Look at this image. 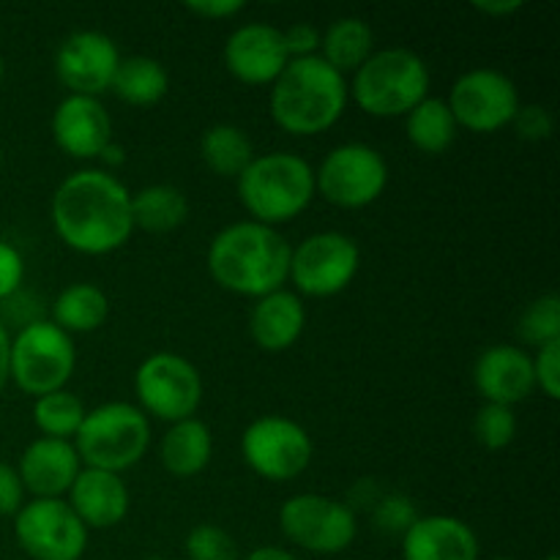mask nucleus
I'll list each match as a JSON object with an SVG mask.
<instances>
[{"label": "nucleus", "mask_w": 560, "mask_h": 560, "mask_svg": "<svg viewBox=\"0 0 560 560\" xmlns=\"http://www.w3.org/2000/svg\"><path fill=\"white\" fill-rule=\"evenodd\" d=\"M189 217V200L170 184H153L131 195V222L145 233H170Z\"/></svg>", "instance_id": "26"}, {"label": "nucleus", "mask_w": 560, "mask_h": 560, "mask_svg": "<svg viewBox=\"0 0 560 560\" xmlns=\"http://www.w3.org/2000/svg\"><path fill=\"white\" fill-rule=\"evenodd\" d=\"M211 430L206 427V421L195 419V416L170 424L162 438V465L167 468V474L178 476V479H189V476L206 470V465L211 463Z\"/></svg>", "instance_id": "23"}, {"label": "nucleus", "mask_w": 560, "mask_h": 560, "mask_svg": "<svg viewBox=\"0 0 560 560\" xmlns=\"http://www.w3.org/2000/svg\"><path fill=\"white\" fill-rule=\"evenodd\" d=\"M348 93L372 118H397L430 96V69L410 49H381L355 71Z\"/></svg>", "instance_id": "5"}, {"label": "nucleus", "mask_w": 560, "mask_h": 560, "mask_svg": "<svg viewBox=\"0 0 560 560\" xmlns=\"http://www.w3.org/2000/svg\"><path fill=\"white\" fill-rule=\"evenodd\" d=\"M290 63L282 31L268 22H249L224 44V66L246 85H273Z\"/></svg>", "instance_id": "16"}, {"label": "nucleus", "mask_w": 560, "mask_h": 560, "mask_svg": "<svg viewBox=\"0 0 560 560\" xmlns=\"http://www.w3.org/2000/svg\"><path fill=\"white\" fill-rule=\"evenodd\" d=\"M25 277V260L11 244L0 241V301L11 299Z\"/></svg>", "instance_id": "37"}, {"label": "nucleus", "mask_w": 560, "mask_h": 560, "mask_svg": "<svg viewBox=\"0 0 560 560\" xmlns=\"http://www.w3.org/2000/svg\"><path fill=\"white\" fill-rule=\"evenodd\" d=\"M419 520L413 503L402 495H388L377 503L375 509V525L381 530H388V534H402L410 528V525Z\"/></svg>", "instance_id": "34"}, {"label": "nucleus", "mask_w": 560, "mask_h": 560, "mask_svg": "<svg viewBox=\"0 0 560 560\" xmlns=\"http://www.w3.org/2000/svg\"><path fill=\"white\" fill-rule=\"evenodd\" d=\"M474 9L485 11V14H490V16H506V14H514V11L523 9V3H520V0H503V3H492V0H476Z\"/></svg>", "instance_id": "41"}, {"label": "nucleus", "mask_w": 560, "mask_h": 560, "mask_svg": "<svg viewBox=\"0 0 560 560\" xmlns=\"http://www.w3.org/2000/svg\"><path fill=\"white\" fill-rule=\"evenodd\" d=\"M167 69L159 60L145 58V55H131V58H120L109 91L131 107H153L167 96Z\"/></svg>", "instance_id": "24"}, {"label": "nucleus", "mask_w": 560, "mask_h": 560, "mask_svg": "<svg viewBox=\"0 0 560 560\" xmlns=\"http://www.w3.org/2000/svg\"><path fill=\"white\" fill-rule=\"evenodd\" d=\"M52 137L74 159H98L113 142V120L93 96H66L52 113Z\"/></svg>", "instance_id": "17"}, {"label": "nucleus", "mask_w": 560, "mask_h": 560, "mask_svg": "<svg viewBox=\"0 0 560 560\" xmlns=\"http://www.w3.org/2000/svg\"><path fill=\"white\" fill-rule=\"evenodd\" d=\"M200 156L206 167L219 178H241L255 159V148L244 129L233 124H217L206 129L200 140Z\"/></svg>", "instance_id": "28"}, {"label": "nucleus", "mask_w": 560, "mask_h": 560, "mask_svg": "<svg viewBox=\"0 0 560 560\" xmlns=\"http://www.w3.org/2000/svg\"><path fill=\"white\" fill-rule=\"evenodd\" d=\"M66 503L85 528H115L129 514V490L118 474L82 468Z\"/></svg>", "instance_id": "21"}, {"label": "nucleus", "mask_w": 560, "mask_h": 560, "mask_svg": "<svg viewBox=\"0 0 560 560\" xmlns=\"http://www.w3.org/2000/svg\"><path fill=\"white\" fill-rule=\"evenodd\" d=\"M186 556L189 560H238V545L224 528L202 523L186 536Z\"/></svg>", "instance_id": "33"}, {"label": "nucleus", "mask_w": 560, "mask_h": 560, "mask_svg": "<svg viewBox=\"0 0 560 560\" xmlns=\"http://www.w3.org/2000/svg\"><path fill=\"white\" fill-rule=\"evenodd\" d=\"M520 337L534 345L536 350L550 342H560V299L558 295H539L525 306L520 317Z\"/></svg>", "instance_id": "31"}, {"label": "nucleus", "mask_w": 560, "mask_h": 560, "mask_svg": "<svg viewBox=\"0 0 560 560\" xmlns=\"http://www.w3.org/2000/svg\"><path fill=\"white\" fill-rule=\"evenodd\" d=\"M98 159H102L107 167H118V164L126 162V151L120 145H115V142H109V145L98 153Z\"/></svg>", "instance_id": "44"}, {"label": "nucleus", "mask_w": 560, "mask_h": 560, "mask_svg": "<svg viewBox=\"0 0 560 560\" xmlns=\"http://www.w3.org/2000/svg\"><path fill=\"white\" fill-rule=\"evenodd\" d=\"M120 52L109 36L98 31H77L66 38L55 55V74L71 96H93L109 91Z\"/></svg>", "instance_id": "15"}, {"label": "nucleus", "mask_w": 560, "mask_h": 560, "mask_svg": "<svg viewBox=\"0 0 560 560\" xmlns=\"http://www.w3.org/2000/svg\"><path fill=\"white\" fill-rule=\"evenodd\" d=\"M9 350H11V337L5 331L3 320H0V394H3L5 383H9Z\"/></svg>", "instance_id": "42"}, {"label": "nucleus", "mask_w": 560, "mask_h": 560, "mask_svg": "<svg viewBox=\"0 0 560 560\" xmlns=\"http://www.w3.org/2000/svg\"><path fill=\"white\" fill-rule=\"evenodd\" d=\"M49 213L58 238L80 255H109L135 230L129 189L104 170L71 173L55 189Z\"/></svg>", "instance_id": "1"}, {"label": "nucleus", "mask_w": 560, "mask_h": 560, "mask_svg": "<svg viewBox=\"0 0 560 560\" xmlns=\"http://www.w3.org/2000/svg\"><path fill=\"white\" fill-rule=\"evenodd\" d=\"M405 560H479V539L468 523L448 514L419 517L402 536Z\"/></svg>", "instance_id": "20"}, {"label": "nucleus", "mask_w": 560, "mask_h": 560, "mask_svg": "<svg viewBox=\"0 0 560 560\" xmlns=\"http://www.w3.org/2000/svg\"><path fill=\"white\" fill-rule=\"evenodd\" d=\"M0 162H3V153H0Z\"/></svg>", "instance_id": "49"}, {"label": "nucleus", "mask_w": 560, "mask_h": 560, "mask_svg": "<svg viewBox=\"0 0 560 560\" xmlns=\"http://www.w3.org/2000/svg\"><path fill=\"white\" fill-rule=\"evenodd\" d=\"M109 301L102 293V288L91 282L69 284L63 293L58 295V301L52 304V323L71 334H91L96 328H102V323L107 320Z\"/></svg>", "instance_id": "27"}, {"label": "nucleus", "mask_w": 560, "mask_h": 560, "mask_svg": "<svg viewBox=\"0 0 560 560\" xmlns=\"http://www.w3.org/2000/svg\"><path fill=\"white\" fill-rule=\"evenodd\" d=\"M304 323L306 312L299 295L290 293V290H277V293L257 299L249 315V334L262 350L282 353L299 342Z\"/></svg>", "instance_id": "22"}, {"label": "nucleus", "mask_w": 560, "mask_h": 560, "mask_svg": "<svg viewBox=\"0 0 560 560\" xmlns=\"http://www.w3.org/2000/svg\"><path fill=\"white\" fill-rule=\"evenodd\" d=\"M151 443V424L137 405L107 402L88 410L80 432L74 435V448L85 468L120 474L145 457Z\"/></svg>", "instance_id": "6"}, {"label": "nucleus", "mask_w": 560, "mask_h": 560, "mask_svg": "<svg viewBox=\"0 0 560 560\" xmlns=\"http://www.w3.org/2000/svg\"><path fill=\"white\" fill-rule=\"evenodd\" d=\"M14 536L33 560H80L88 528L60 498H33L14 514Z\"/></svg>", "instance_id": "12"}, {"label": "nucleus", "mask_w": 560, "mask_h": 560, "mask_svg": "<svg viewBox=\"0 0 560 560\" xmlns=\"http://www.w3.org/2000/svg\"><path fill=\"white\" fill-rule=\"evenodd\" d=\"M238 197L252 222L284 224L306 211L315 197V170L295 153H262L241 173Z\"/></svg>", "instance_id": "4"}, {"label": "nucleus", "mask_w": 560, "mask_h": 560, "mask_svg": "<svg viewBox=\"0 0 560 560\" xmlns=\"http://www.w3.org/2000/svg\"><path fill=\"white\" fill-rule=\"evenodd\" d=\"M348 82L320 55L295 58L271 85V118L288 135L328 131L348 107Z\"/></svg>", "instance_id": "3"}, {"label": "nucleus", "mask_w": 560, "mask_h": 560, "mask_svg": "<svg viewBox=\"0 0 560 560\" xmlns=\"http://www.w3.org/2000/svg\"><path fill=\"white\" fill-rule=\"evenodd\" d=\"M320 49V58L331 69H337L342 77L348 71L355 74L370 60V55L375 52V36H372V27L364 20H359V16H342V20H337L323 33Z\"/></svg>", "instance_id": "25"}, {"label": "nucleus", "mask_w": 560, "mask_h": 560, "mask_svg": "<svg viewBox=\"0 0 560 560\" xmlns=\"http://www.w3.org/2000/svg\"><path fill=\"white\" fill-rule=\"evenodd\" d=\"M80 470L82 463L74 443L38 438L22 452L16 474L33 498H60L71 490Z\"/></svg>", "instance_id": "19"}, {"label": "nucleus", "mask_w": 560, "mask_h": 560, "mask_svg": "<svg viewBox=\"0 0 560 560\" xmlns=\"http://www.w3.org/2000/svg\"><path fill=\"white\" fill-rule=\"evenodd\" d=\"M279 525L293 545L317 552V556H337V552L348 550L359 530L355 514L348 503L315 495V492H304V495H293L290 501H284L282 512H279Z\"/></svg>", "instance_id": "11"}, {"label": "nucleus", "mask_w": 560, "mask_h": 560, "mask_svg": "<svg viewBox=\"0 0 560 560\" xmlns=\"http://www.w3.org/2000/svg\"><path fill=\"white\" fill-rule=\"evenodd\" d=\"M446 104L457 126L476 135H492L512 124L520 109V96L503 71L470 69L454 82Z\"/></svg>", "instance_id": "14"}, {"label": "nucleus", "mask_w": 560, "mask_h": 560, "mask_svg": "<svg viewBox=\"0 0 560 560\" xmlns=\"http://www.w3.org/2000/svg\"><path fill=\"white\" fill-rule=\"evenodd\" d=\"M361 266V249L345 233H315L290 252L288 279L299 293L328 299L348 288Z\"/></svg>", "instance_id": "9"}, {"label": "nucleus", "mask_w": 560, "mask_h": 560, "mask_svg": "<svg viewBox=\"0 0 560 560\" xmlns=\"http://www.w3.org/2000/svg\"><path fill=\"white\" fill-rule=\"evenodd\" d=\"M135 394L142 413L175 424L191 419L200 408V372L178 353H153L137 366Z\"/></svg>", "instance_id": "8"}, {"label": "nucleus", "mask_w": 560, "mask_h": 560, "mask_svg": "<svg viewBox=\"0 0 560 560\" xmlns=\"http://www.w3.org/2000/svg\"><path fill=\"white\" fill-rule=\"evenodd\" d=\"M492 560H514V558H506V556H501V558H492Z\"/></svg>", "instance_id": "47"}, {"label": "nucleus", "mask_w": 560, "mask_h": 560, "mask_svg": "<svg viewBox=\"0 0 560 560\" xmlns=\"http://www.w3.org/2000/svg\"><path fill=\"white\" fill-rule=\"evenodd\" d=\"M290 244L260 222H235L208 246V271L219 288L262 299L282 290L290 271Z\"/></svg>", "instance_id": "2"}, {"label": "nucleus", "mask_w": 560, "mask_h": 560, "mask_svg": "<svg viewBox=\"0 0 560 560\" xmlns=\"http://www.w3.org/2000/svg\"><path fill=\"white\" fill-rule=\"evenodd\" d=\"M545 560H558V556H550V558H545Z\"/></svg>", "instance_id": "48"}, {"label": "nucleus", "mask_w": 560, "mask_h": 560, "mask_svg": "<svg viewBox=\"0 0 560 560\" xmlns=\"http://www.w3.org/2000/svg\"><path fill=\"white\" fill-rule=\"evenodd\" d=\"M474 383L487 402L512 408L534 394V359L514 345H492L476 359Z\"/></svg>", "instance_id": "18"}, {"label": "nucleus", "mask_w": 560, "mask_h": 560, "mask_svg": "<svg viewBox=\"0 0 560 560\" xmlns=\"http://www.w3.org/2000/svg\"><path fill=\"white\" fill-rule=\"evenodd\" d=\"M25 487H22L20 474L9 463H0V517H14L22 509Z\"/></svg>", "instance_id": "39"}, {"label": "nucleus", "mask_w": 560, "mask_h": 560, "mask_svg": "<svg viewBox=\"0 0 560 560\" xmlns=\"http://www.w3.org/2000/svg\"><path fill=\"white\" fill-rule=\"evenodd\" d=\"M145 560H167V558H159V556H151V558H145Z\"/></svg>", "instance_id": "46"}, {"label": "nucleus", "mask_w": 560, "mask_h": 560, "mask_svg": "<svg viewBox=\"0 0 560 560\" xmlns=\"http://www.w3.org/2000/svg\"><path fill=\"white\" fill-rule=\"evenodd\" d=\"M0 82H3V58H0Z\"/></svg>", "instance_id": "45"}, {"label": "nucleus", "mask_w": 560, "mask_h": 560, "mask_svg": "<svg viewBox=\"0 0 560 560\" xmlns=\"http://www.w3.org/2000/svg\"><path fill=\"white\" fill-rule=\"evenodd\" d=\"M241 454L257 476L268 481H290L306 470L312 441L304 427L284 416H262L241 435Z\"/></svg>", "instance_id": "13"}, {"label": "nucleus", "mask_w": 560, "mask_h": 560, "mask_svg": "<svg viewBox=\"0 0 560 560\" xmlns=\"http://www.w3.org/2000/svg\"><path fill=\"white\" fill-rule=\"evenodd\" d=\"M284 47H288L290 60L295 58H312L320 49V31L310 22H295L288 31H282Z\"/></svg>", "instance_id": "38"}, {"label": "nucleus", "mask_w": 560, "mask_h": 560, "mask_svg": "<svg viewBox=\"0 0 560 560\" xmlns=\"http://www.w3.org/2000/svg\"><path fill=\"white\" fill-rule=\"evenodd\" d=\"M512 126L517 129V135L523 137V140L541 142L552 135V115L550 109L541 107V104H528V107L517 109Z\"/></svg>", "instance_id": "36"}, {"label": "nucleus", "mask_w": 560, "mask_h": 560, "mask_svg": "<svg viewBox=\"0 0 560 560\" xmlns=\"http://www.w3.org/2000/svg\"><path fill=\"white\" fill-rule=\"evenodd\" d=\"M457 120H454L452 109H448L446 98L427 96L419 107H413L408 113V140L413 142L419 151L438 156L446 148H452V142L457 140Z\"/></svg>", "instance_id": "29"}, {"label": "nucleus", "mask_w": 560, "mask_h": 560, "mask_svg": "<svg viewBox=\"0 0 560 560\" xmlns=\"http://www.w3.org/2000/svg\"><path fill=\"white\" fill-rule=\"evenodd\" d=\"M85 405L77 394L60 392L44 394V397H36V405H33V421L42 430L44 438H58V441H69L80 432L82 419H85Z\"/></svg>", "instance_id": "30"}, {"label": "nucleus", "mask_w": 560, "mask_h": 560, "mask_svg": "<svg viewBox=\"0 0 560 560\" xmlns=\"http://www.w3.org/2000/svg\"><path fill=\"white\" fill-rule=\"evenodd\" d=\"M534 377L536 386L550 399L560 397V342H550L539 348L534 359Z\"/></svg>", "instance_id": "35"}, {"label": "nucleus", "mask_w": 560, "mask_h": 560, "mask_svg": "<svg viewBox=\"0 0 560 560\" xmlns=\"http://www.w3.org/2000/svg\"><path fill=\"white\" fill-rule=\"evenodd\" d=\"M246 9L244 0H189L186 11L202 16V20H228Z\"/></svg>", "instance_id": "40"}, {"label": "nucleus", "mask_w": 560, "mask_h": 560, "mask_svg": "<svg viewBox=\"0 0 560 560\" xmlns=\"http://www.w3.org/2000/svg\"><path fill=\"white\" fill-rule=\"evenodd\" d=\"M386 184V159L364 142L334 148L315 173V191H320L323 200L337 208L372 206L383 195Z\"/></svg>", "instance_id": "10"}, {"label": "nucleus", "mask_w": 560, "mask_h": 560, "mask_svg": "<svg viewBox=\"0 0 560 560\" xmlns=\"http://www.w3.org/2000/svg\"><path fill=\"white\" fill-rule=\"evenodd\" d=\"M474 432L479 438V443L490 452H501L517 435V416L506 405H492L485 402V408L476 413Z\"/></svg>", "instance_id": "32"}, {"label": "nucleus", "mask_w": 560, "mask_h": 560, "mask_svg": "<svg viewBox=\"0 0 560 560\" xmlns=\"http://www.w3.org/2000/svg\"><path fill=\"white\" fill-rule=\"evenodd\" d=\"M74 364V342L52 320L27 323L9 350V377L33 397L60 392L69 383Z\"/></svg>", "instance_id": "7"}, {"label": "nucleus", "mask_w": 560, "mask_h": 560, "mask_svg": "<svg viewBox=\"0 0 560 560\" xmlns=\"http://www.w3.org/2000/svg\"><path fill=\"white\" fill-rule=\"evenodd\" d=\"M244 560H299V558H295L293 552L282 550V547H257V550H252Z\"/></svg>", "instance_id": "43"}]
</instances>
